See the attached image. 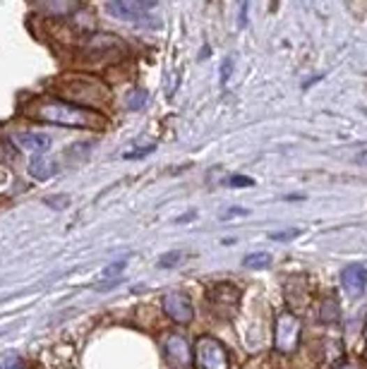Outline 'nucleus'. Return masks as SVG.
<instances>
[{"label":"nucleus","instance_id":"nucleus-1","mask_svg":"<svg viewBox=\"0 0 367 369\" xmlns=\"http://www.w3.org/2000/svg\"><path fill=\"white\" fill-rule=\"evenodd\" d=\"M27 115L43 123L65 125V128H101L103 125V120L91 108L73 101H60V98H36L27 108Z\"/></svg>","mask_w":367,"mask_h":369},{"label":"nucleus","instance_id":"nucleus-2","mask_svg":"<svg viewBox=\"0 0 367 369\" xmlns=\"http://www.w3.org/2000/svg\"><path fill=\"white\" fill-rule=\"evenodd\" d=\"M300 319L290 312L278 314L276 326H274V345L278 352H293L300 343Z\"/></svg>","mask_w":367,"mask_h":369},{"label":"nucleus","instance_id":"nucleus-3","mask_svg":"<svg viewBox=\"0 0 367 369\" xmlns=\"http://www.w3.org/2000/svg\"><path fill=\"white\" fill-rule=\"evenodd\" d=\"M195 360L200 369H228V352L216 338L202 336L195 345Z\"/></svg>","mask_w":367,"mask_h":369},{"label":"nucleus","instance_id":"nucleus-4","mask_svg":"<svg viewBox=\"0 0 367 369\" xmlns=\"http://www.w3.org/2000/svg\"><path fill=\"white\" fill-rule=\"evenodd\" d=\"M163 352H166L168 362L175 369H185L190 367V360H193V352H190V345L183 336H168L163 340Z\"/></svg>","mask_w":367,"mask_h":369},{"label":"nucleus","instance_id":"nucleus-5","mask_svg":"<svg viewBox=\"0 0 367 369\" xmlns=\"http://www.w3.org/2000/svg\"><path fill=\"white\" fill-rule=\"evenodd\" d=\"M163 310L178 324L193 322V302H190V297L185 293H168L163 297Z\"/></svg>","mask_w":367,"mask_h":369},{"label":"nucleus","instance_id":"nucleus-6","mask_svg":"<svg viewBox=\"0 0 367 369\" xmlns=\"http://www.w3.org/2000/svg\"><path fill=\"white\" fill-rule=\"evenodd\" d=\"M341 285L350 297H363L367 290V271L360 264H350L341 271Z\"/></svg>","mask_w":367,"mask_h":369},{"label":"nucleus","instance_id":"nucleus-7","mask_svg":"<svg viewBox=\"0 0 367 369\" xmlns=\"http://www.w3.org/2000/svg\"><path fill=\"white\" fill-rule=\"evenodd\" d=\"M149 8H154V3L147 5V3H128V0H120V3H108L106 5L108 13L116 15L118 20H128V22L130 20H133V22L142 20Z\"/></svg>","mask_w":367,"mask_h":369},{"label":"nucleus","instance_id":"nucleus-8","mask_svg":"<svg viewBox=\"0 0 367 369\" xmlns=\"http://www.w3.org/2000/svg\"><path fill=\"white\" fill-rule=\"evenodd\" d=\"M17 142L24 149H29V151H34V153H41L43 151H48L53 144V140L48 135H43V132H20L17 135Z\"/></svg>","mask_w":367,"mask_h":369},{"label":"nucleus","instance_id":"nucleus-9","mask_svg":"<svg viewBox=\"0 0 367 369\" xmlns=\"http://www.w3.org/2000/svg\"><path fill=\"white\" fill-rule=\"evenodd\" d=\"M56 170L58 166L56 163H51V161H46V156H36L34 161H31V166H29V173L34 175L36 180H46V178H51V175H56Z\"/></svg>","mask_w":367,"mask_h":369},{"label":"nucleus","instance_id":"nucleus-10","mask_svg":"<svg viewBox=\"0 0 367 369\" xmlns=\"http://www.w3.org/2000/svg\"><path fill=\"white\" fill-rule=\"evenodd\" d=\"M269 262H271V257L267 255V252H252V255H245L243 266H248V269H264Z\"/></svg>","mask_w":367,"mask_h":369},{"label":"nucleus","instance_id":"nucleus-11","mask_svg":"<svg viewBox=\"0 0 367 369\" xmlns=\"http://www.w3.org/2000/svg\"><path fill=\"white\" fill-rule=\"evenodd\" d=\"M147 103V91L137 89L133 93H128V106L133 108V111H137V108H142Z\"/></svg>","mask_w":367,"mask_h":369},{"label":"nucleus","instance_id":"nucleus-12","mask_svg":"<svg viewBox=\"0 0 367 369\" xmlns=\"http://www.w3.org/2000/svg\"><path fill=\"white\" fill-rule=\"evenodd\" d=\"M180 259H183V255H180V252H171V255H163L161 259H158V269H173L175 264L180 262Z\"/></svg>","mask_w":367,"mask_h":369},{"label":"nucleus","instance_id":"nucleus-13","mask_svg":"<svg viewBox=\"0 0 367 369\" xmlns=\"http://www.w3.org/2000/svg\"><path fill=\"white\" fill-rule=\"evenodd\" d=\"M300 235V230H283V233H271L269 238L271 240H276V242H288V240H295Z\"/></svg>","mask_w":367,"mask_h":369},{"label":"nucleus","instance_id":"nucleus-14","mask_svg":"<svg viewBox=\"0 0 367 369\" xmlns=\"http://www.w3.org/2000/svg\"><path fill=\"white\" fill-rule=\"evenodd\" d=\"M151 151H154V144L142 146V149H135V151H128L125 156H128V158H142V156H147V153H151Z\"/></svg>","mask_w":367,"mask_h":369},{"label":"nucleus","instance_id":"nucleus-15","mask_svg":"<svg viewBox=\"0 0 367 369\" xmlns=\"http://www.w3.org/2000/svg\"><path fill=\"white\" fill-rule=\"evenodd\" d=\"M243 216H248V209L235 206V209H231L228 213H223V221H231V218H243Z\"/></svg>","mask_w":367,"mask_h":369},{"label":"nucleus","instance_id":"nucleus-16","mask_svg":"<svg viewBox=\"0 0 367 369\" xmlns=\"http://www.w3.org/2000/svg\"><path fill=\"white\" fill-rule=\"evenodd\" d=\"M0 369H20V360L13 355L3 357V360H0Z\"/></svg>","mask_w":367,"mask_h":369},{"label":"nucleus","instance_id":"nucleus-17","mask_svg":"<svg viewBox=\"0 0 367 369\" xmlns=\"http://www.w3.org/2000/svg\"><path fill=\"white\" fill-rule=\"evenodd\" d=\"M231 70H233V58H228V63H223V68H221V80L223 82L231 77Z\"/></svg>","mask_w":367,"mask_h":369},{"label":"nucleus","instance_id":"nucleus-18","mask_svg":"<svg viewBox=\"0 0 367 369\" xmlns=\"http://www.w3.org/2000/svg\"><path fill=\"white\" fill-rule=\"evenodd\" d=\"M123 271V264H113V266L106 269V276H111V273H120Z\"/></svg>","mask_w":367,"mask_h":369},{"label":"nucleus","instance_id":"nucleus-19","mask_svg":"<svg viewBox=\"0 0 367 369\" xmlns=\"http://www.w3.org/2000/svg\"><path fill=\"white\" fill-rule=\"evenodd\" d=\"M231 183L233 185H252V180L250 178H233Z\"/></svg>","mask_w":367,"mask_h":369},{"label":"nucleus","instance_id":"nucleus-20","mask_svg":"<svg viewBox=\"0 0 367 369\" xmlns=\"http://www.w3.org/2000/svg\"><path fill=\"white\" fill-rule=\"evenodd\" d=\"M338 369H360L358 365H343V367H338Z\"/></svg>","mask_w":367,"mask_h":369}]
</instances>
